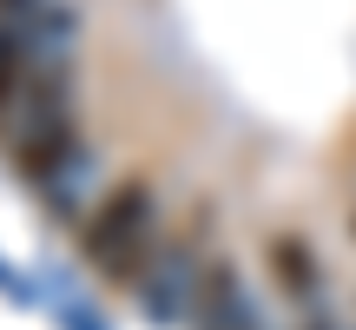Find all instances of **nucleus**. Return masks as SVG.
<instances>
[{"mask_svg":"<svg viewBox=\"0 0 356 330\" xmlns=\"http://www.w3.org/2000/svg\"><path fill=\"white\" fill-rule=\"evenodd\" d=\"M47 60L33 40V13L26 20H0V132L13 126V113H20L26 100V79H33V66Z\"/></svg>","mask_w":356,"mask_h":330,"instance_id":"obj_5","label":"nucleus"},{"mask_svg":"<svg viewBox=\"0 0 356 330\" xmlns=\"http://www.w3.org/2000/svg\"><path fill=\"white\" fill-rule=\"evenodd\" d=\"M350 238H356V205H350Z\"/></svg>","mask_w":356,"mask_h":330,"instance_id":"obj_6","label":"nucleus"},{"mask_svg":"<svg viewBox=\"0 0 356 330\" xmlns=\"http://www.w3.org/2000/svg\"><path fill=\"white\" fill-rule=\"evenodd\" d=\"M159 244H165V231H159V191H152L145 172L113 178V185L92 198V212H79V258H86L99 278L126 284V291L152 271Z\"/></svg>","mask_w":356,"mask_h":330,"instance_id":"obj_1","label":"nucleus"},{"mask_svg":"<svg viewBox=\"0 0 356 330\" xmlns=\"http://www.w3.org/2000/svg\"><path fill=\"white\" fill-rule=\"evenodd\" d=\"M185 330H264V311H257V297L244 291V271L231 265L225 251H211V265H204L198 284H191Z\"/></svg>","mask_w":356,"mask_h":330,"instance_id":"obj_3","label":"nucleus"},{"mask_svg":"<svg viewBox=\"0 0 356 330\" xmlns=\"http://www.w3.org/2000/svg\"><path fill=\"white\" fill-rule=\"evenodd\" d=\"M264 271L277 284V297H291V304H317L323 297V258L304 231H270L264 238Z\"/></svg>","mask_w":356,"mask_h":330,"instance_id":"obj_4","label":"nucleus"},{"mask_svg":"<svg viewBox=\"0 0 356 330\" xmlns=\"http://www.w3.org/2000/svg\"><path fill=\"white\" fill-rule=\"evenodd\" d=\"M211 265V251H204V231L191 225H178V231H165V244H159V258H152V271H145L132 291L145 297V311H152L159 324H178L191 311V284H198V271Z\"/></svg>","mask_w":356,"mask_h":330,"instance_id":"obj_2","label":"nucleus"}]
</instances>
